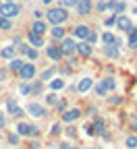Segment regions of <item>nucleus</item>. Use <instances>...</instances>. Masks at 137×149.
<instances>
[{"label": "nucleus", "instance_id": "obj_42", "mask_svg": "<svg viewBox=\"0 0 137 149\" xmlns=\"http://www.w3.org/2000/svg\"><path fill=\"white\" fill-rule=\"evenodd\" d=\"M19 91H21L23 95H29V85H21V87H19Z\"/></svg>", "mask_w": 137, "mask_h": 149}, {"label": "nucleus", "instance_id": "obj_46", "mask_svg": "<svg viewBox=\"0 0 137 149\" xmlns=\"http://www.w3.org/2000/svg\"><path fill=\"white\" fill-rule=\"evenodd\" d=\"M4 79H6V70H4V68H0V83H2Z\"/></svg>", "mask_w": 137, "mask_h": 149}, {"label": "nucleus", "instance_id": "obj_1", "mask_svg": "<svg viewBox=\"0 0 137 149\" xmlns=\"http://www.w3.org/2000/svg\"><path fill=\"white\" fill-rule=\"evenodd\" d=\"M67 17H69V13H67L65 6H56V8H50V10L46 13L48 23H52L54 27H56V25H63V23L67 21Z\"/></svg>", "mask_w": 137, "mask_h": 149}, {"label": "nucleus", "instance_id": "obj_25", "mask_svg": "<svg viewBox=\"0 0 137 149\" xmlns=\"http://www.w3.org/2000/svg\"><path fill=\"white\" fill-rule=\"evenodd\" d=\"M0 29H4V31L13 29V23H11V19H6V17H2V15H0Z\"/></svg>", "mask_w": 137, "mask_h": 149}, {"label": "nucleus", "instance_id": "obj_34", "mask_svg": "<svg viewBox=\"0 0 137 149\" xmlns=\"http://www.w3.org/2000/svg\"><path fill=\"white\" fill-rule=\"evenodd\" d=\"M56 110H58V112H67V100H60V102H58V104H56Z\"/></svg>", "mask_w": 137, "mask_h": 149}, {"label": "nucleus", "instance_id": "obj_3", "mask_svg": "<svg viewBox=\"0 0 137 149\" xmlns=\"http://www.w3.org/2000/svg\"><path fill=\"white\" fill-rule=\"evenodd\" d=\"M19 13H21V6L17 2H4L0 6V15L6 17V19H15V17H19Z\"/></svg>", "mask_w": 137, "mask_h": 149}, {"label": "nucleus", "instance_id": "obj_20", "mask_svg": "<svg viewBox=\"0 0 137 149\" xmlns=\"http://www.w3.org/2000/svg\"><path fill=\"white\" fill-rule=\"evenodd\" d=\"M102 42H104V46H112V44L119 46V40H116L114 33H110V31H106V33L102 35Z\"/></svg>", "mask_w": 137, "mask_h": 149}, {"label": "nucleus", "instance_id": "obj_52", "mask_svg": "<svg viewBox=\"0 0 137 149\" xmlns=\"http://www.w3.org/2000/svg\"><path fill=\"white\" fill-rule=\"evenodd\" d=\"M6 2H15V0H6Z\"/></svg>", "mask_w": 137, "mask_h": 149}, {"label": "nucleus", "instance_id": "obj_35", "mask_svg": "<svg viewBox=\"0 0 137 149\" xmlns=\"http://www.w3.org/2000/svg\"><path fill=\"white\" fill-rule=\"evenodd\" d=\"M60 2H63V6L67 8V6H77V4H79V0H60Z\"/></svg>", "mask_w": 137, "mask_h": 149}, {"label": "nucleus", "instance_id": "obj_29", "mask_svg": "<svg viewBox=\"0 0 137 149\" xmlns=\"http://www.w3.org/2000/svg\"><path fill=\"white\" fill-rule=\"evenodd\" d=\"M54 70H56V66H50L48 70H44V72H42V81H50L52 74H54Z\"/></svg>", "mask_w": 137, "mask_h": 149}, {"label": "nucleus", "instance_id": "obj_31", "mask_svg": "<svg viewBox=\"0 0 137 149\" xmlns=\"http://www.w3.org/2000/svg\"><path fill=\"white\" fill-rule=\"evenodd\" d=\"M46 104H48V106H56V104H58V95H56V93H48Z\"/></svg>", "mask_w": 137, "mask_h": 149}, {"label": "nucleus", "instance_id": "obj_33", "mask_svg": "<svg viewBox=\"0 0 137 149\" xmlns=\"http://www.w3.org/2000/svg\"><path fill=\"white\" fill-rule=\"evenodd\" d=\"M85 42H87L89 46H91V44H96V42H98V35H96L93 31H89V35H87V40H85Z\"/></svg>", "mask_w": 137, "mask_h": 149}, {"label": "nucleus", "instance_id": "obj_45", "mask_svg": "<svg viewBox=\"0 0 137 149\" xmlns=\"http://www.w3.org/2000/svg\"><path fill=\"white\" fill-rule=\"evenodd\" d=\"M33 17H35V21H40V19L44 17V13H42V10H35V13H33Z\"/></svg>", "mask_w": 137, "mask_h": 149}, {"label": "nucleus", "instance_id": "obj_10", "mask_svg": "<svg viewBox=\"0 0 137 149\" xmlns=\"http://www.w3.org/2000/svg\"><path fill=\"white\" fill-rule=\"evenodd\" d=\"M77 13H79V15H89L91 13V0H79Z\"/></svg>", "mask_w": 137, "mask_h": 149}, {"label": "nucleus", "instance_id": "obj_39", "mask_svg": "<svg viewBox=\"0 0 137 149\" xmlns=\"http://www.w3.org/2000/svg\"><path fill=\"white\" fill-rule=\"evenodd\" d=\"M29 48H31V46H25V44H21V46H17V50L21 52V54H27V52H29Z\"/></svg>", "mask_w": 137, "mask_h": 149}, {"label": "nucleus", "instance_id": "obj_19", "mask_svg": "<svg viewBox=\"0 0 137 149\" xmlns=\"http://www.w3.org/2000/svg\"><path fill=\"white\" fill-rule=\"evenodd\" d=\"M127 44H129L131 50H137V29H135V27L129 31V40H127Z\"/></svg>", "mask_w": 137, "mask_h": 149}, {"label": "nucleus", "instance_id": "obj_27", "mask_svg": "<svg viewBox=\"0 0 137 149\" xmlns=\"http://www.w3.org/2000/svg\"><path fill=\"white\" fill-rule=\"evenodd\" d=\"M102 81H104V85H106L108 91H114V89H116V81H114L112 77H106V79H102Z\"/></svg>", "mask_w": 137, "mask_h": 149}, {"label": "nucleus", "instance_id": "obj_12", "mask_svg": "<svg viewBox=\"0 0 137 149\" xmlns=\"http://www.w3.org/2000/svg\"><path fill=\"white\" fill-rule=\"evenodd\" d=\"M93 135H106V124H104L102 118L93 120Z\"/></svg>", "mask_w": 137, "mask_h": 149}, {"label": "nucleus", "instance_id": "obj_11", "mask_svg": "<svg viewBox=\"0 0 137 149\" xmlns=\"http://www.w3.org/2000/svg\"><path fill=\"white\" fill-rule=\"evenodd\" d=\"M27 40H29V44H31L33 48H42V46H44V37H42V35H35V33H31V31H29V35H27Z\"/></svg>", "mask_w": 137, "mask_h": 149}, {"label": "nucleus", "instance_id": "obj_23", "mask_svg": "<svg viewBox=\"0 0 137 149\" xmlns=\"http://www.w3.org/2000/svg\"><path fill=\"white\" fill-rule=\"evenodd\" d=\"M65 79H52L50 81V87H52V91H60V89H65Z\"/></svg>", "mask_w": 137, "mask_h": 149}, {"label": "nucleus", "instance_id": "obj_44", "mask_svg": "<svg viewBox=\"0 0 137 149\" xmlns=\"http://www.w3.org/2000/svg\"><path fill=\"white\" fill-rule=\"evenodd\" d=\"M106 8H108V4L100 0V2H98V10H106Z\"/></svg>", "mask_w": 137, "mask_h": 149}, {"label": "nucleus", "instance_id": "obj_6", "mask_svg": "<svg viewBox=\"0 0 137 149\" xmlns=\"http://www.w3.org/2000/svg\"><path fill=\"white\" fill-rule=\"evenodd\" d=\"M19 74H21L23 81H31V79L35 77V66H33V64H23V68H21V72H19Z\"/></svg>", "mask_w": 137, "mask_h": 149}, {"label": "nucleus", "instance_id": "obj_30", "mask_svg": "<svg viewBox=\"0 0 137 149\" xmlns=\"http://www.w3.org/2000/svg\"><path fill=\"white\" fill-rule=\"evenodd\" d=\"M40 91H42V81H37V83H33V85L29 87V93H31V95H37Z\"/></svg>", "mask_w": 137, "mask_h": 149}, {"label": "nucleus", "instance_id": "obj_18", "mask_svg": "<svg viewBox=\"0 0 137 149\" xmlns=\"http://www.w3.org/2000/svg\"><path fill=\"white\" fill-rule=\"evenodd\" d=\"M15 52H17V48H15V46H4L0 54H2V58H6V60H13V58H15Z\"/></svg>", "mask_w": 137, "mask_h": 149}, {"label": "nucleus", "instance_id": "obj_38", "mask_svg": "<svg viewBox=\"0 0 137 149\" xmlns=\"http://www.w3.org/2000/svg\"><path fill=\"white\" fill-rule=\"evenodd\" d=\"M27 56H29V58H31V60H35V58H37V50H35V48H29V52H27Z\"/></svg>", "mask_w": 137, "mask_h": 149}, {"label": "nucleus", "instance_id": "obj_21", "mask_svg": "<svg viewBox=\"0 0 137 149\" xmlns=\"http://www.w3.org/2000/svg\"><path fill=\"white\" fill-rule=\"evenodd\" d=\"M110 8H112V13H114L116 17H121L123 10L127 8V4H125V2H110Z\"/></svg>", "mask_w": 137, "mask_h": 149}, {"label": "nucleus", "instance_id": "obj_47", "mask_svg": "<svg viewBox=\"0 0 137 149\" xmlns=\"http://www.w3.org/2000/svg\"><path fill=\"white\" fill-rule=\"evenodd\" d=\"M67 135H69V137H75V128H73V126L67 128Z\"/></svg>", "mask_w": 137, "mask_h": 149}, {"label": "nucleus", "instance_id": "obj_8", "mask_svg": "<svg viewBox=\"0 0 137 149\" xmlns=\"http://www.w3.org/2000/svg\"><path fill=\"white\" fill-rule=\"evenodd\" d=\"M116 27H119L121 31H131V29H133V27H131V19L125 17V15H121L119 19H116Z\"/></svg>", "mask_w": 137, "mask_h": 149}, {"label": "nucleus", "instance_id": "obj_5", "mask_svg": "<svg viewBox=\"0 0 137 149\" xmlns=\"http://www.w3.org/2000/svg\"><path fill=\"white\" fill-rule=\"evenodd\" d=\"M63 50V54H73V52H77V44H75V40H71V37H65L63 40V44L58 46Z\"/></svg>", "mask_w": 137, "mask_h": 149}, {"label": "nucleus", "instance_id": "obj_26", "mask_svg": "<svg viewBox=\"0 0 137 149\" xmlns=\"http://www.w3.org/2000/svg\"><path fill=\"white\" fill-rule=\"evenodd\" d=\"M93 89H96V93H98V95H106V93H108V89H106V85H104V81H98Z\"/></svg>", "mask_w": 137, "mask_h": 149}, {"label": "nucleus", "instance_id": "obj_28", "mask_svg": "<svg viewBox=\"0 0 137 149\" xmlns=\"http://www.w3.org/2000/svg\"><path fill=\"white\" fill-rule=\"evenodd\" d=\"M125 145H127L129 149H137V137H133V135L127 137V139H125Z\"/></svg>", "mask_w": 137, "mask_h": 149}, {"label": "nucleus", "instance_id": "obj_53", "mask_svg": "<svg viewBox=\"0 0 137 149\" xmlns=\"http://www.w3.org/2000/svg\"><path fill=\"white\" fill-rule=\"evenodd\" d=\"M73 149H81V147H73Z\"/></svg>", "mask_w": 137, "mask_h": 149}, {"label": "nucleus", "instance_id": "obj_50", "mask_svg": "<svg viewBox=\"0 0 137 149\" xmlns=\"http://www.w3.org/2000/svg\"><path fill=\"white\" fill-rule=\"evenodd\" d=\"M42 2H44V4H50V2H52V0H42Z\"/></svg>", "mask_w": 137, "mask_h": 149}, {"label": "nucleus", "instance_id": "obj_16", "mask_svg": "<svg viewBox=\"0 0 137 149\" xmlns=\"http://www.w3.org/2000/svg\"><path fill=\"white\" fill-rule=\"evenodd\" d=\"M104 54L108 56V58H119V48H116V44H112V46H104Z\"/></svg>", "mask_w": 137, "mask_h": 149}, {"label": "nucleus", "instance_id": "obj_15", "mask_svg": "<svg viewBox=\"0 0 137 149\" xmlns=\"http://www.w3.org/2000/svg\"><path fill=\"white\" fill-rule=\"evenodd\" d=\"M77 54H79V56H91V46L87 42L77 44Z\"/></svg>", "mask_w": 137, "mask_h": 149}, {"label": "nucleus", "instance_id": "obj_13", "mask_svg": "<svg viewBox=\"0 0 137 149\" xmlns=\"http://www.w3.org/2000/svg\"><path fill=\"white\" fill-rule=\"evenodd\" d=\"M91 85H93V81H91L89 77H85V79L79 81V85H77V91H79V93H85V91L91 89Z\"/></svg>", "mask_w": 137, "mask_h": 149}, {"label": "nucleus", "instance_id": "obj_24", "mask_svg": "<svg viewBox=\"0 0 137 149\" xmlns=\"http://www.w3.org/2000/svg\"><path fill=\"white\" fill-rule=\"evenodd\" d=\"M50 33H52V37H56V40H65V29H63L60 25H56Z\"/></svg>", "mask_w": 137, "mask_h": 149}, {"label": "nucleus", "instance_id": "obj_41", "mask_svg": "<svg viewBox=\"0 0 137 149\" xmlns=\"http://www.w3.org/2000/svg\"><path fill=\"white\" fill-rule=\"evenodd\" d=\"M131 128H133V130H137V114H133V116H131Z\"/></svg>", "mask_w": 137, "mask_h": 149}, {"label": "nucleus", "instance_id": "obj_48", "mask_svg": "<svg viewBox=\"0 0 137 149\" xmlns=\"http://www.w3.org/2000/svg\"><path fill=\"white\" fill-rule=\"evenodd\" d=\"M0 128H4V114L0 112Z\"/></svg>", "mask_w": 137, "mask_h": 149}, {"label": "nucleus", "instance_id": "obj_40", "mask_svg": "<svg viewBox=\"0 0 137 149\" xmlns=\"http://www.w3.org/2000/svg\"><path fill=\"white\" fill-rule=\"evenodd\" d=\"M116 19H119V17H116V15H112V17H108V19H106V25H108V27H110V25H114V23H116Z\"/></svg>", "mask_w": 137, "mask_h": 149}, {"label": "nucleus", "instance_id": "obj_36", "mask_svg": "<svg viewBox=\"0 0 137 149\" xmlns=\"http://www.w3.org/2000/svg\"><path fill=\"white\" fill-rule=\"evenodd\" d=\"M8 143H11V145H17V143H19V135H17V133H11V135H8Z\"/></svg>", "mask_w": 137, "mask_h": 149}, {"label": "nucleus", "instance_id": "obj_4", "mask_svg": "<svg viewBox=\"0 0 137 149\" xmlns=\"http://www.w3.org/2000/svg\"><path fill=\"white\" fill-rule=\"evenodd\" d=\"M27 112H29L33 118H42V116H46V108H44V106H40L37 102H29Z\"/></svg>", "mask_w": 137, "mask_h": 149}, {"label": "nucleus", "instance_id": "obj_49", "mask_svg": "<svg viewBox=\"0 0 137 149\" xmlns=\"http://www.w3.org/2000/svg\"><path fill=\"white\" fill-rule=\"evenodd\" d=\"M60 149H73V147H71L69 143H63V145H60Z\"/></svg>", "mask_w": 137, "mask_h": 149}, {"label": "nucleus", "instance_id": "obj_14", "mask_svg": "<svg viewBox=\"0 0 137 149\" xmlns=\"http://www.w3.org/2000/svg\"><path fill=\"white\" fill-rule=\"evenodd\" d=\"M46 56L52 60H60L63 58V50L60 48H46Z\"/></svg>", "mask_w": 137, "mask_h": 149}, {"label": "nucleus", "instance_id": "obj_2", "mask_svg": "<svg viewBox=\"0 0 137 149\" xmlns=\"http://www.w3.org/2000/svg\"><path fill=\"white\" fill-rule=\"evenodd\" d=\"M40 133V128L35 124H29V122H19L17 124V135L19 137H35Z\"/></svg>", "mask_w": 137, "mask_h": 149}, {"label": "nucleus", "instance_id": "obj_51", "mask_svg": "<svg viewBox=\"0 0 137 149\" xmlns=\"http://www.w3.org/2000/svg\"><path fill=\"white\" fill-rule=\"evenodd\" d=\"M2 4H4V2H2V0H0V6H2Z\"/></svg>", "mask_w": 137, "mask_h": 149}, {"label": "nucleus", "instance_id": "obj_7", "mask_svg": "<svg viewBox=\"0 0 137 149\" xmlns=\"http://www.w3.org/2000/svg\"><path fill=\"white\" fill-rule=\"evenodd\" d=\"M89 31H91V29H89L87 25H77V27H75V31H73V35L77 37V40H81V42H83V40H87Z\"/></svg>", "mask_w": 137, "mask_h": 149}, {"label": "nucleus", "instance_id": "obj_9", "mask_svg": "<svg viewBox=\"0 0 137 149\" xmlns=\"http://www.w3.org/2000/svg\"><path fill=\"white\" fill-rule=\"evenodd\" d=\"M79 116H81V110L73 108V110H67L65 114H63V120H65V122H73V120H77Z\"/></svg>", "mask_w": 137, "mask_h": 149}, {"label": "nucleus", "instance_id": "obj_32", "mask_svg": "<svg viewBox=\"0 0 137 149\" xmlns=\"http://www.w3.org/2000/svg\"><path fill=\"white\" fill-rule=\"evenodd\" d=\"M6 108H8V114H13V112L19 108V106H17V100H8V102H6Z\"/></svg>", "mask_w": 137, "mask_h": 149}, {"label": "nucleus", "instance_id": "obj_43", "mask_svg": "<svg viewBox=\"0 0 137 149\" xmlns=\"http://www.w3.org/2000/svg\"><path fill=\"white\" fill-rule=\"evenodd\" d=\"M108 102H110V104H112V106H119V104H121V102H123V100H121V97H110V100H108Z\"/></svg>", "mask_w": 137, "mask_h": 149}, {"label": "nucleus", "instance_id": "obj_37", "mask_svg": "<svg viewBox=\"0 0 137 149\" xmlns=\"http://www.w3.org/2000/svg\"><path fill=\"white\" fill-rule=\"evenodd\" d=\"M50 133H52V135H60V124H58V122H54V124H52V130H50Z\"/></svg>", "mask_w": 137, "mask_h": 149}, {"label": "nucleus", "instance_id": "obj_17", "mask_svg": "<svg viewBox=\"0 0 137 149\" xmlns=\"http://www.w3.org/2000/svg\"><path fill=\"white\" fill-rule=\"evenodd\" d=\"M46 29H48V27H46V23H44V21H35V23L31 25V33H35V35H42Z\"/></svg>", "mask_w": 137, "mask_h": 149}, {"label": "nucleus", "instance_id": "obj_22", "mask_svg": "<svg viewBox=\"0 0 137 149\" xmlns=\"http://www.w3.org/2000/svg\"><path fill=\"white\" fill-rule=\"evenodd\" d=\"M23 64H25V62H23L21 58H13V60H11V64H8V68H11L13 72H21Z\"/></svg>", "mask_w": 137, "mask_h": 149}]
</instances>
